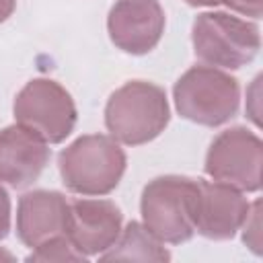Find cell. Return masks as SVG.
Returning a JSON list of instances; mask_svg holds the SVG:
<instances>
[{
	"instance_id": "1",
	"label": "cell",
	"mask_w": 263,
	"mask_h": 263,
	"mask_svg": "<svg viewBox=\"0 0 263 263\" xmlns=\"http://www.w3.org/2000/svg\"><path fill=\"white\" fill-rule=\"evenodd\" d=\"M171 119L166 92L148 80H129L111 92L105 105V125L113 140L125 146L148 144Z\"/></svg>"
},
{
	"instance_id": "2",
	"label": "cell",
	"mask_w": 263,
	"mask_h": 263,
	"mask_svg": "<svg viewBox=\"0 0 263 263\" xmlns=\"http://www.w3.org/2000/svg\"><path fill=\"white\" fill-rule=\"evenodd\" d=\"M125 152L117 140L103 134L76 138L58 156V168L66 189L78 195H107L125 173Z\"/></svg>"
},
{
	"instance_id": "3",
	"label": "cell",
	"mask_w": 263,
	"mask_h": 263,
	"mask_svg": "<svg viewBox=\"0 0 263 263\" xmlns=\"http://www.w3.org/2000/svg\"><path fill=\"white\" fill-rule=\"evenodd\" d=\"M195 197L197 179L181 175L156 177L142 191V224L162 242H187L195 234Z\"/></svg>"
},
{
	"instance_id": "4",
	"label": "cell",
	"mask_w": 263,
	"mask_h": 263,
	"mask_svg": "<svg viewBox=\"0 0 263 263\" xmlns=\"http://www.w3.org/2000/svg\"><path fill=\"white\" fill-rule=\"evenodd\" d=\"M175 107L187 121L218 127L230 121L240 105V86L234 76L214 66L189 68L173 86Z\"/></svg>"
},
{
	"instance_id": "5",
	"label": "cell",
	"mask_w": 263,
	"mask_h": 263,
	"mask_svg": "<svg viewBox=\"0 0 263 263\" xmlns=\"http://www.w3.org/2000/svg\"><path fill=\"white\" fill-rule=\"evenodd\" d=\"M193 53L208 66L238 70L255 60L261 47L259 27L226 12H201L191 27Z\"/></svg>"
},
{
	"instance_id": "6",
	"label": "cell",
	"mask_w": 263,
	"mask_h": 263,
	"mask_svg": "<svg viewBox=\"0 0 263 263\" xmlns=\"http://www.w3.org/2000/svg\"><path fill=\"white\" fill-rule=\"evenodd\" d=\"M12 113L18 125L27 127L47 144L64 142L76 125L72 95L51 78H33L16 95Z\"/></svg>"
},
{
	"instance_id": "7",
	"label": "cell",
	"mask_w": 263,
	"mask_h": 263,
	"mask_svg": "<svg viewBox=\"0 0 263 263\" xmlns=\"http://www.w3.org/2000/svg\"><path fill=\"white\" fill-rule=\"evenodd\" d=\"M261 138L242 125H234L220 132L210 144L203 164L205 175L210 179L226 183L247 193L261 189Z\"/></svg>"
},
{
	"instance_id": "8",
	"label": "cell",
	"mask_w": 263,
	"mask_h": 263,
	"mask_svg": "<svg viewBox=\"0 0 263 263\" xmlns=\"http://www.w3.org/2000/svg\"><path fill=\"white\" fill-rule=\"evenodd\" d=\"M164 10L158 0H117L107 16L113 45L132 55L152 51L164 33Z\"/></svg>"
},
{
	"instance_id": "9",
	"label": "cell",
	"mask_w": 263,
	"mask_h": 263,
	"mask_svg": "<svg viewBox=\"0 0 263 263\" xmlns=\"http://www.w3.org/2000/svg\"><path fill=\"white\" fill-rule=\"evenodd\" d=\"M123 214L109 199H74L68 203L64 234L88 259L103 255L121 234Z\"/></svg>"
},
{
	"instance_id": "10",
	"label": "cell",
	"mask_w": 263,
	"mask_h": 263,
	"mask_svg": "<svg viewBox=\"0 0 263 263\" xmlns=\"http://www.w3.org/2000/svg\"><path fill=\"white\" fill-rule=\"evenodd\" d=\"M251 203L240 189L230 187L220 181H201L197 179V197H195V230L210 240H228L232 238L247 214Z\"/></svg>"
},
{
	"instance_id": "11",
	"label": "cell",
	"mask_w": 263,
	"mask_h": 263,
	"mask_svg": "<svg viewBox=\"0 0 263 263\" xmlns=\"http://www.w3.org/2000/svg\"><path fill=\"white\" fill-rule=\"evenodd\" d=\"M49 162V148L39 136L14 123L0 129V183L14 189L39 179Z\"/></svg>"
},
{
	"instance_id": "12",
	"label": "cell",
	"mask_w": 263,
	"mask_h": 263,
	"mask_svg": "<svg viewBox=\"0 0 263 263\" xmlns=\"http://www.w3.org/2000/svg\"><path fill=\"white\" fill-rule=\"evenodd\" d=\"M68 199L60 191L35 189L21 195L16 205V236L35 249L41 242L64 234L68 218Z\"/></svg>"
},
{
	"instance_id": "13",
	"label": "cell",
	"mask_w": 263,
	"mask_h": 263,
	"mask_svg": "<svg viewBox=\"0 0 263 263\" xmlns=\"http://www.w3.org/2000/svg\"><path fill=\"white\" fill-rule=\"evenodd\" d=\"M103 261L113 259H136V261H168L171 253L164 249V242L158 240L142 222H129L125 228H121L119 238L113 247H109L103 255H99Z\"/></svg>"
},
{
	"instance_id": "14",
	"label": "cell",
	"mask_w": 263,
	"mask_h": 263,
	"mask_svg": "<svg viewBox=\"0 0 263 263\" xmlns=\"http://www.w3.org/2000/svg\"><path fill=\"white\" fill-rule=\"evenodd\" d=\"M27 261H86V257L68 240L66 234H60L35 247Z\"/></svg>"
},
{
	"instance_id": "15",
	"label": "cell",
	"mask_w": 263,
	"mask_h": 263,
	"mask_svg": "<svg viewBox=\"0 0 263 263\" xmlns=\"http://www.w3.org/2000/svg\"><path fill=\"white\" fill-rule=\"evenodd\" d=\"M240 230H242V242L255 255H261V251H263V247H261V199H255L251 203Z\"/></svg>"
},
{
	"instance_id": "16",
	"label": "cell",
	"mask_w": 263,
	"mask_h": 263,
	"mask_svg": "<svg viewBox=\"0 0 263 263\" xmlns=\"http://www.w3.org/2000/svg\"><path fill=\"white\" fill-rule=\"evenodd\" d=\"M220 2H224L230 10L251 18H261L263 12V0H220Z\"/></svg>"
},
{
	"instance_id": "17",
	"label": "cell",
	"mask_w": 263,
	"mask_h": 263,
	"mask_svg": "<svg viewBox=\"0 0 263 263\" xmlns=\"http://www.w3.org/2000/svg\"><path fill=\"white\" fill-rule=\"evenodd\" d=\"M10 232V195L0 183V240H4Z\"/></svg>"
},
{
	"instance_id": "18",
	"label": "cell",
	"mask_w": 263,
	"mask_h": 263,
	"mask_svg": "<svg viewBox=\"0 0 263 263\" xmlns=\"http://www.w3.org/2000/svg\"><path fill=\"white\" fill-rule=\"evenodd\" d=\"M259 82H261V76H257L255 80H253V84H251V90H249V95H251V105H247V113H249V117L253 119V123L255 125H259Z\"/></svg>"
},
{
	"instance_id": "19",
	"label": "cell",
	"mask_w": 263,
	"mask_h": 263,
	"mask_svg": "<svg viewBox=\"0 0 263 263\" xmlns=\"http://www.w3.org/2000/svg\"><path fill=\"white\" fill-rule=\"evenodd\" d=\"M16 0H0V23H4L14 12Z\"/></svg>"
},
{
	"instance_id": "20",
	"label": "cell",
	"mask_w": 263,
	"mask_h": 263,
	"mask_svg": "<svg viewBox=\"0 0 263 263\" xmlns=\"http://www.w3.org/2000/svg\"><path fill=\"white\" fill-rule=\"evenodd\" d=\"M191 6H218L220 0H185Z\"/></svg>"
}]
</instances>
